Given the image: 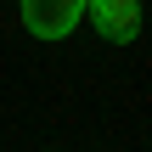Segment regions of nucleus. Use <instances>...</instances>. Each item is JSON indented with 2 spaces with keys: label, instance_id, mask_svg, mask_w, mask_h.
Here are the masks:
<instances>
[{
  "label": "nucleus",
  "instance_id": "2",
  "mask_svg": "<svg viewBox=\"0 0 152 152\" xmlns=\"http://www.w3.org/2000/svg\"><path fill=\"white\" fill-rule=\"evenodd\" d=\"M85 11L96 17V28L113 45H130L141 34V0H85Z\"/></svg>",
  "mask_w": 152,
  "mask_h": 152
},
{
  "label": "nucleus",
  "instance_id": "1",
  "mask_svg": "<svg viewBox=\"0 0 152 152\" xmlns=\"http://www.w3.org/2000/svg\"><path fill=\"white\" fill-rule=\"evenodd\" d=\"M85 17V0H23V28L34 39H62Z\"/></svg>",
  "mask_w": 152,
  "mask_h": 152
}]
</instances>
